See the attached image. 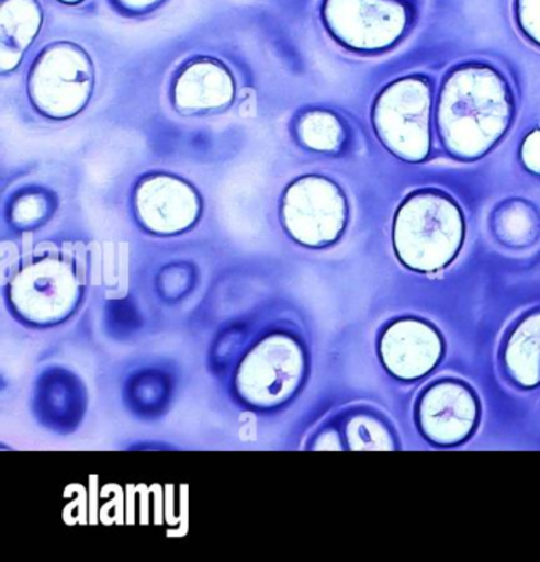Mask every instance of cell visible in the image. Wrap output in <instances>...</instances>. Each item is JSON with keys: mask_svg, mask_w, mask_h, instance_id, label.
<instances>
[{"mask_svg": "<svg viewBox=\"0 0 540 562\" xmlns=\"http://www.w3.org/2000/svg\"><path fill=\"white\" fill-rule=\"evenodd\" d=\"M514 120L513 88L496 67L468 63L449 71L438 95L436 127L453 159H482L506 137Z\"/></svg>", "mask_w": 540, "mask_h": 562, "instance_id": "1", "label": "cell"}, {"mask_svg": "<svg viewBox=\"0 0 540 562\" xmlns=\"http://www.w3.org/2000/svg\"><path fill=\"white\" fill-rule=\"evenodd\" d=\"M466 222L457 200L441 189H418L393 216L396 259L407 270L431 274L453 263L464 245Z\"/></svg>", "mask_w": 540, "mask_h": 562, "instance_id": "2", "label": "cell"}, {"mask_svg": "<svg viewBox=\"0 0 540 562\" xmlns=\"http://www.w3.org/2000/svg\"><path fill=\"white\" fill-rule=\"evenodd\" d=\"M435 88L424 75L389 82L375 97L371 121L379 142L407 164L428 159L432 148Z\"/></svg>", "mask_w": 540, "mask_h": 562, "instance_id": "3", "label": "cell"}, {"mask_svg": "<svg viewBox=\"0 0 540 562\" xmlns=\"http://www.w3.org/2000/svg\"><path fill=\"white\" fill-rule=\"evenodd\" d=\"M95 70L91 57L74 42H55L35 57L27 74L32 109L52 121H69L91 102Z\"/></svg>", "mask_w": 540, "mask_h": 562, "instance_id": "4", "label": "cell"}, {"mask_svg": "<svg viewBox=\"0 0 540 562\" xmlns=\"http://www.w3.org/2000/svg\"><path fill=\"white\" fill-rule=\"evenodd\" d=\"M285 232L306 247H327L345 234L349 203L338 182L322 175L296 178L281 202Z\"/></svg>", "mask_w": 540, "mask_h": 562, "instance_id": "5", "label": "cell"}, {"mask_svg": "<svg viewBox=\"0 0 540 562\" xmlns=\"http://www.w3.org/2000/svg\"><path fill=\"white\" fill-rule=\"evenodd\" d=\"M322 21L350 52L382 53L402 41L409 12L400 0H324Z\"/></svg>", "mask_w": 540, "mask_h": 562, "instance_id": "6", "label": "cell"}, {"mask_svg": "<svg viewBox=\"0 0 540 562\" xmlns=\"http://www.w3.org/2000/svg\"><path fill=\"white\" fill-rule=\"evenodd\" d=\"M305 374V353L288 335L257 344L236 372L239 396L256 407H274L291 398Z\"/></svg>", "mask_w": 540, "mask_h": 562, "instance_id": "7", "label": "cell"}, {"mask_svg": "<svg viewBox=\"0 0 540 562\" xmlns=\"http://www.w3.org/2000/svg\"><path fill=\"white\" fill-rule=\"evenodd\" d=\"M80 293L74 268L59 259L34 261L14 276L9 289L18 316L34 325H53L69 317Z\"/></svg>", "mask_w": 540, "mask_h": 562, "instance_id": "8", "label": "cell"}, {"mask_svg": "<svg viewBox=\"0 0 540 562\" xmlns=\"http://www.w3.org/2000/svg\"><path fill=\"white\" fill-rule=\"evenodd\" d=\"M139 224L156 235H178L194 227L202 213V199L194 186L173 175L143 178L135 189Z\"/></svg>", "mask_w": 540, "mask_h": 562, "instance_id": "9", "label": "cell"}, {"mask_svg": "<svg viewBox=\"0 0 540 562\" xmlns=\"http://www.w3.org/2000/svg\"><path fill=\"white\" fill-rule=\"evenodd\" d=\"M442 353L443 342L438 329L416 317L393 322L379 342V356L385 370L402 381H418L430 374Z\"/></svg>", "mask_w": 540, "mask_h": 562, "instance_id": "10", "label": "cell"}, {"mask_svg": "<svg viewBox=\"0 0 540 562\" xmlns=\"http://www.w3.org/2000/svg\"><path fill=\"white\" fill-rule=\"evenodd\" d=\"M479 420L474 392L463 382H438L427 390L418 404V424L431 442L457 446L472 435Z\"/></svg>", "mask_w": 540, "mask_h": 562, "instance_id": "11", "label": "cell"}, {"mask_svg": "<svg viewBox=\"0 0 540 562\" xmlns=\"http://www.w3.org/2000/svg\"><path fill=\"white\" fill-rule=\"evenodd\" d=\"M170 99L175 110L185 116L221 113L234 105V74L214 57H196L178 71Z\"/></svg>", "mask_w": 540, "mask_h": 562, "instance_id": "12", "label": "cell"}, {"mask_svg": "<svg viewBox=\"0 0 540 562\" xmlns=\"http://www.w3.org/2000/svg\"><path fill=\"white\" fill-rule=\"evenodd\" d=\"M43 26L38 0H2L0 3V71L9 74L23 63L24 56Z\"/></svg>", "mask_w": 540, "mask_h": 562, "instance_id": "13", "label": "cell"}, {"mask_svg": "<svg viewBox=\"0 0 540 562\" xmlns=\"http://www.w3.org/2000/svg\"><path fill=\"white\" fill-rule=\"evenodd\" d=\"M504 363L517 384L527 389L540 384V311L514 329L504 350Z\"/></svg>", "mask_w": 540, "mask_h": 562, "instance_id": "14", "label": "cell"}, {"mask_svg": "<svg viewBox=\"0 0 540 562\" xmlns=\"http://www.w3.org/2000/svg\"><path fill=\"white\" fill-rule=\"evenodd\" d=\"M296 138L311 151L336 153L346 139L345 125L331 111H310L296 124Z\"/></svg>", "mask_w": 540, "mask_h": 562, "instance_id": "15", "label": "cell"}, {"mask_svg": "<svg viewBox=\"0 0 540 562\" xmlns=\"http://www.w3.org/2000/svg\"><path fill=\"white\" fill-rule=\"evenodd\" d=\"M539 214L528 202L507 203L496 216L495 228L500 241L510 246H527L539 234Z\"/></svg>", "mask_w": 540, "mask_h": 562, "instance_id": "16", "label": "cell"}, {"mask_svg": "<svg viewBox=\"0 0 540 562\" xmlns=\"http://www.w3.org/2000/svg\"><path fill=\"white\" fill-rule=\"evenodd\" d=\"M347 438L356 450H392L393 439L384 425L370 417H357L347 428Z\"/></svg>", "mask_w": 540, "mask_h": 562, "instance_id": "17", "label": "cell"}, {"mask_svg": "<svg viewBox=\"0 0 540 562\" xmlns=\"http://www.w3.org/2000/svg\"><path fill=\"white\" fill-rule=\"evenodd\" d=\"M514 13L518 31L540 48V0H515Z\"/></svg>", "mask_w": 540, "mask_h": 562, "instance_id": "18", "label": "cell"}, {"mask_svg": "<svg viewBox=\"0 0 540 562\" xmlns=\"http://www.w3.org/2000/svg\"><path fill=\"white\" fill-rule=\"evenodd\" d=\"M46 210V200L41 193H27L23 199L18 200L14 206V220L21 224H31L41 220Z\"/></svg>", "mask_w": 540, "mask_h": 562, "instance_id": "19", "label": "cell"}, {"mask_svg": "<svg viewBox=\"0 0 540 562\" xmlns=\"http://www.w3.org/2000/svg\"><path fill=\"white\" fill-rule=\"evenodd\" d=\"M520 159L529 173L540 177V128L529 132L521 142Z\"/></svg>", "mask_w": 540, "mask_h": 562, "instance_id": "20", "label": "cell"}, {"mask_svg": "<svg viewBox=\"0 0 540 562\" xmlns=\"http://www.w3.org/2000/svg\"><path fill=\"white\" fill-rule=\"evenodd\" d=\"M166 0H113L114 9L128 16L151 13L159 9Z\"/></svg>", "mask_w": 540, "mask_h": 562, "instance_id": "21", "label": "cell"}, {"mask_svg": "<svg viewBox=\"0 0 540 562\" xmlns=\"http://www.w3.org/2000/svg\"><path fill=\"white\" fill-rule=\"evenodd\" d=\"M59 3H64V5H78V3L85 2V0H57Z\"/></svg>", "mask_w": 540, "mask_h": 562, "instance_id": "22", "label": "cell"}]
</instances>
